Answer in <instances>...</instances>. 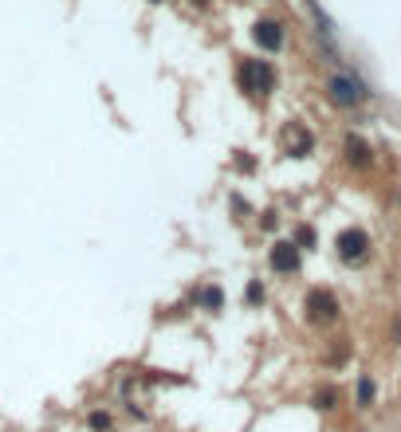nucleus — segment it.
I'll use <instances>...</instances> for the list:
<instances>
[{"label": "nucleus", "mask_w": 401, "mask_h": 432, "mask_svg": "<svg viewBox=\"0 0 401 432\" xmlns=\"http://www.w3.org/2000/svg\"><path fill=\"white\" fill-rule=\"evenodd\" d=\"M271 83H276V71H271L264 60H244V67H240V87H244V91H252V95H267Z\"/></svg>", "instance_id": "nucleus-1"}, {"label": "nucleus", "mask_w": 401, "mask_h": 432, "mask_svg": "<svg viewBox=\"0 0 401 432\" xmlns=\"http://www.w3.org/2000/svg\"><path fill=\"white\" fill-rule=\"evenodd\" d=\"M366 248H370V240H366V232H362V228L339 232V255L346 260V264H358V260L366 255Z\"/></svg>", "instance_id": "nucleus-2"}, {"label": "nucleus", "mask_w": 401, "mask_h": 432, "mask_svg": "<svg viewBox=\"0 0 401 432\" xmlns=\"http://www.w3.org/2000/svg\"><path fill=\"white\" fill-rule=\"evenodd\" d=\"M327 91L339 107H358V98H362V87L354 83V79H346V75H335L327 83Z\"/></svg>", "instance_id": "nucleus-3"}, {"label": "nucleus", "mask_w": 401, "mask_h": 432, "mask_svg": "<svg viewBox=\"0 0 401 432\" xmlns=\"http://www.w3.org/2000/svg\"><path fill=\"white\" fill-rule=\"evenodd\" d=\"M307 311H311V318H319V323H327V318H335L339 314V299L330 295V291H311L307 295Z\"/></svg>", "instance_id": "nucleus-4"}, {"label": "nucleus", "mask_w": 401, "mask_h": 432, "mask_svg": "<svg viewBox=\"0 0 401 432\" xmlns=\"http://www.w3.org/2000/svg\"><path fill=\"white\" fill-rule=\"evenodd\" d=\"M271 267L283 271V276L299 271V248H295V244H276V248H271Z\"/></svg>", "instance_id": "nucleus-5"}, {"label": "nucleus", "mask_w": 401, "mask_h": 432, "mask_svg": "<svg viewBox=\"0 0 401 432\" xmlns=\"http://www.w3.org/2000/svg\"><path fill=\"white\" fill-rule=\"evenodd\" d=\"M256 44H260V48H267V51H276L283 44V28L276 24V20H260V24H256Z\"/></svg>", "instance_id": "nucleus-6"}, {"label": "nucleus", "mask_w": 401, "mask_h": 432, "mask_svg": "<svg viewBox=\"0 0 401 432\" xmlns=\"http://www.w3.org/2000/svg\"><path fill=\"white\" fill-rule=\"evenodd\" d=\"M283 138H287V154H295V157H303L307 150H311V134H307L303 126H287Z\"/></svg>", "instance_id": "nucleus-7"}, {"label": "nucleus", "mask_w": 401, "mask_h": 432, "mask_svg": "<svg viewBox=\"0 0 401 432\" xmlns=\"http://www.w3.org/2000/svg\"><path fill=\"white\" fill-rule=\"evenodd\" d=\"M346 154H350L354 165H366V161H370V145H366L358 134H350V138H346Z\"/></svg>", "instance_id": "nucleus-8"}, {"label": "nucleus", "mask_w": 401, "mask_h": 432, "mask_svg": "<svg viewBox=\"0 0 401 432\" xmlns=\"http://www.w3.org/2000/svg\"><path fill=\"white\" fill-rule=\"evenodd\" d=\"M220 303H224V291H220V287H205V291H201V307H205V311H217Z\"/></svg>", "instance_id": "nucleus-9"}, {"label": "nucleus", "mask_w": 401, "mask_h": 432, "mask_svg": "<svg viewBox=\"0 0 401 432\" xmlns=\"http://www.w3.org/2000/svg\"><path fill=\"white\" fill-rule=\"evenodd\" d=\"M358 405H362V408L374 405V381H370V377H362V381H358Z\"/></svg>", "instance_id": "nucleus-10"}, {"label": "nucleus", "mask_w": 401, "mask_h": 432, "mask_svg": "<svg viewBox=\"0 0 401 432\" xmlns=\"http://www.w3.org/2000/svg\"><path fill=\"white\" fill-rule=\"evenodd\" d=\"M335 401H339V389H330V385H323L315 393V405L319 408H335Z\"/></svg>", "instance_id": "nucleus-11"}, {"label": "nucleus", "mask_w": 401, "mask_h": 432, "mask_svg": "<svg viewBox=\"0 0 401 432\" xmlns=\"http://www.w3.org/2000/svg\"><path fill=\"white\" fill-rule=\"evenodd\" d=\"M264 299V287H260V283H252V287H248V303H260Z\"/></svg>", "instance_id": "nucleus-12"}, {"label": "nucleus", "mask_w": 401, "mask_h": 432, "mask_svg": "<svg viewBox=\"0 0 401 432\" xmlns=\"http://www.w3.org/2000/svg\"><path fill=\"white\" fill-rule=\"evenodd\" d=\"M299 244H307V248H311V244H315V232H311V228H299Z\"/></svg>", "instance_id": "nucleus-13"}, {"label": "nucleus", "mask_w": 401, "mask_h": 432, "mask_svg": "<svg viewBox=\"0 0 401 432\" xmlns=\"http://www.w3.org/2000/svg\"><path fill=\"white\" fill-rule=\"evenodd\" d=\"M91 424H95V429H107L110 417H107V413H95V417H91Z\"/></svg>", "instance_id": "nucleus-14"}, {"label": "nucleus", "mask_w": 401, "mask_h": 432, "mask_svg": "<svg viewBox=\"0 0 401 432\" xmlns=\"http://www.w3.org/2000/svg\"><path fill=\"white\" fill-rule=\"evenodd\" d=\"M154 4H161V0H154Z\"/></svg>", "instance_id": "nucleus-15"}]
</instances>
